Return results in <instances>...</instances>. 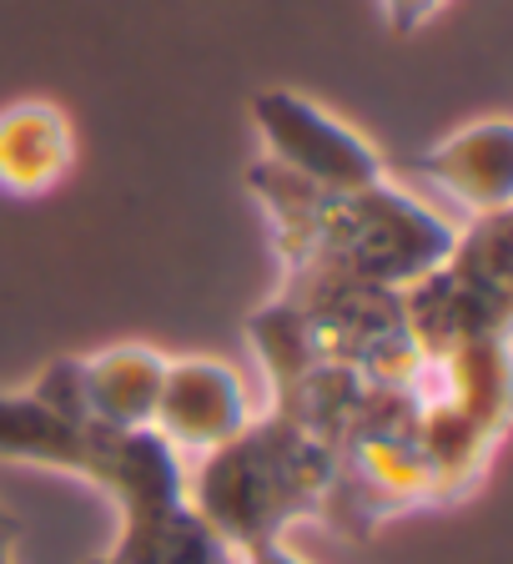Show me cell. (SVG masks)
<instances>
[{
	"instance_id": "1",
	"label": "cell",
	"mask_w": 513,
	"mask_h": 564,
	"mask_svg": "<svg viewBox=\"0 0 513 564\" xmlns=\"http://www.w3.org/2000/svg\"><path fill=\"white\" fill-rule=\"evenodd\" d=\"M252 192L297 282H362L403 293L454 252L458 237L388 182L368 192H317L272 162L252 166Z\"/></svg>"
},
{
	"instance_id": "2",
	"label": "cell",
	"mask_w": 513,
	"mask_h": 564,
	"mask_svg": "<svg viewBox=\"0 0 513 564\" xmlns=\"http://www.w3.org/2000/svg\"><path fill=\"white\" fill-rule=\"evenodd\" d=\"M338 484V454L317 444L287 413L247 423L232 444L211 448L187 505L222 534L232 550L272 544L282 524L323 509Z\"/></svg>"
},
{
	"instance_id": "3",
	"label": "cell",
	"mask_w": 513,
	"mask_h": 564,
	"mask_svg": "<svg viewBox=\"0 0 513 564\" xmlns=\"http://www.w3.org/2000/svg\"><path fill=\"white\" fill-rule=\"evenodd\" d=\"M256 137L268 147V162L277 172L297 176L317 192H368L388 182L383 156L362 131L342 127L327 106L307 101L287 86H262L252 96Z\"/></svg>"
},
{
	"instance_id": "4",
	"label": "cell",
	"mask_w": 513,
	"mask_h": 564,
	"mask_svg": "<svg viewBox=\"0 0 513 564\" xmlns=\"http://www.w3.org/2000/svg\"><path fill=\"white\" fill-rule=\"evenodd\" d=\"M252 423L242 378L222 358H166L162 393H156L152 434H162L172 448H211L232 444Z\"/></svg>"
},
{
	"instance_id": "5",
	"label": "cell",
	"mask_w": 513,
	"mask_h": 564,
	"mask_svg": "<svg viewBox=\"0 0 513 564\" xmlns=\"http://www.w3.org/2000/svg\"><path fill=\"white\" fill-rule=\"evenodd\" d=\"M418 172L473 217H499L513 202V127L503 117L463 121L418 152Z\"/></svg>"
},
{
	"instance_id": "6",
	"label": "cell",
	"mask_w": 513,
	"mask_h": 564,
	"mask_svg": "<svg viewBox=\"0 0 513 564\" xmlns=\"http://www.w3.org/2000/svg\"><path fill=\"white\" fill-rule=\"evenodd\" d=\"M76 166V127L56 101H11L0 111V197L41 202Z\"/></svg>"
},
{
	"instance_id": "7",
	"label": "cell",
	"mask_w": 513,
	"mask_h": 564,
	"mask_svg": "<svg viewBox=\"0 0 513 564\" xmlns=\"http://www.w3.org/2000/svg\"><path fill=\"white\" fill-rule=\"evenodd\" d=\"M162 373H166V358L141 348V343H121V348L76 358V383H81L86 413H91V423L117 429V434L152 429Z\"/></svg>"
},
{
	"instance_id": "8",
	"label": "cell",
	"mask_w": 513,
	"mask_h": 564,
	"mask_svg": "<svg viewBox=\"0 0 513 564\" xmlns=\"http://www.w3.org/2000/svg\"><path fill=\"white\" fill-rule=\"evenodd\" d=\"M106 434H117V429L70 423L35 393H0V458H11V464H41V469H66L91 479Z\"/></svg>"
},
{
	"instance_id": "9",
	"label": "cell",
	"mask_w": 513,
	"mask_h": 564,
	"mask_svg": "<svg viewBox=\"0 0 513 564\" xmlns=\"http://www.w3.org/2000/svg\"><path fill=\"white\" fill-rule=\"evenodd\" d=\"M444 6L448 0H378V15L393 35H418L428 21L444 15Z\"/></svg>"
},
{
	"instance_id": "10",
	"label": "cell",
	"mask_w": 513,
	"mask_h": 564,
	"mask_svg": "<svg viewBox=\"0 0 513 564\" xmlns=\"http://www.w3.org/2000/svg\"><path fill=\"white\" fill-rule=\"evenodd\" d=\"M11 550H15V519L0 509V564H11Z\"/></svg>"
},
{
	"instance_id": "11",
	"label": "cell",
	"mask_w": 513,
	"mask_h": 564,
	"mask_svg": "<svg viewBox=\"0 0 513 564\" xmlns=\"http://www.w3.org/2000/svg\"><path fill=\"white\" fill-rule=\"evenodd\" d=\"M91 564H121V560H111V554H101V560H91Z\"/></svg>"
}]
</instances>
